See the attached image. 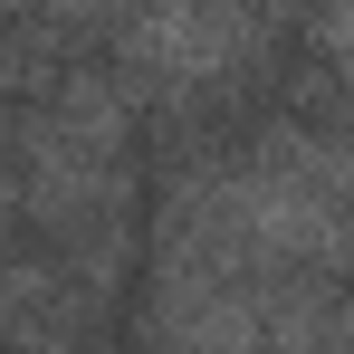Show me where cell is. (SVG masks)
<instances>
[{
    "label": "cell",
    "mask_w": 354,
    "mask_h": 354,
    "mask_svg": "<svg viewBox=\"0 0 354 354\" xmlns=\"http://www.w3.org/2000/svg\"><path fill=\"white\" fill-rule=\"evenodd\" d=\"M106 335H115V306L96 288H77L29 239L0 249V354H106Z\"/></svg>",
    "instance_id": "6da1fadb"
},
{
    "label": "cell",
    "mask_w": 354,
    "mask_h": 354,
    "mask_svg": "<svg viewBox=\"0 0 354 354\" xmlns=\"http://www.w3.org/2000/svg\"><path fill=\"white\" fill-rule=\"evenodd\" d=\"M19 239V173H10V124H0V249Z\"/></svg>",
    "instance_id": "7a4b0ae2"
}]
</instances>
